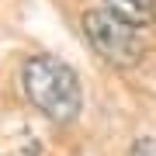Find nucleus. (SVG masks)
Listing matches in <instances>:
<instances>
[{"label":"nucleus","mask_w":156,"mask_h":156,"mask_svg":"<svg viewBox=\"0 0 156 156\" xmlns=\"http://www.w3.org/2000/svg\"><path fill=\"white\" fill-rule=\"evenodd\" d=\"M83 35L108 62H115V66H122V69L139 66V59H142L139 31H135L132 24H125L122 17H115L108 7H94V11L83 14Z\"/></svg>","instance_id":"obj_2"},{"label":"nucleus","mask_w":156,"mask_h":156,"mask_svg":"<svg viewBox=\"0 0 156 156\" xmlns=\"http://www.w3.org/2000/svg\"><path fill=\"white\" fill-rule=\"evenodd\" d=\"M21 87L28 101L56 125H69L80 115V80L59 56H31L21 69Z\"/></svg>","instance_id":"obj_1"},{"label":"nucleus","mask_w":156,"mask_h":156,"mask_svg":"<svg viewBox=\"0 0 156 156\" xmlns=\"http://www.w3.org/2000/svg\"><path fill=\"white\" fill-rule=\"evenodd\" d=\"M104 4L115 17H122L132 28H142L153 21V0H104Z\"/></svg>","instance_id":"obj_3"},{"label":"nucleus","mask_w":156,"mask_h":156,"mask_svg":"<svg viewBox=\"0 0 156 156\" xmlns=\"http://www.w3.org/2000/svg\"><path fill=\"white\" fill-rule=\"evenodd\" d=\"M132 156H156V139H139Z\"/></svg>","instance_id":"obj_4"}]
</instances>
